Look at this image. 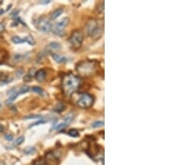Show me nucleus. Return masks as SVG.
I'll return each mask as SVG.
<instances>
[{"mask_svg":"<svg viewBox=\"0 0 187 165\" xmlns=\"http://www.w3.org/2000/svg\"><path fill=\"white\" fill-rule=\"evenodd\" d=\"M80 78L74 74H66L62 80V89L66 96H70L75 93L80 86Z\"/></svg>","mask_w":187,"mask_h":165,"instance_id":"f257e3e1","label":"nucleus"},{"mask_svg":"<svg viewBox=\"0 0 187 165\" xmlns=\"http://www.w3.org/2000/svg\"><path fill=\"white\" fill-rule=\"evenodd\" d=\"M86 32L93 39L100 38L104 32V22L101 19H90L86 24Z\"/></svg>","mask_w":187,"mask_h":165,"instance_id":"f03ea898","label":"nucleus"},{"mask_svg":"<svg viewBox=\"0 0 187 165\" xmlns=\"http://www.w3.org/2000/svg\"><path fill=\"white\" fill-rule=\"evenodd\" d=\"M98 64L95 61H82L77 65V71L82 76H92L96 74Z\"/></svg>","mask_w":187,"mask_h":165,"instance_id":"7ed1b4c3","label":"nucleus"},{"mask_svg":"<svg viewBox=\"0 0 187 165\" xmlns=\"http://www.w3.org/2000/svg\"><path fill=\"white\" fill-rule=\"evenodd\" d=\"M75 103L81 109H88L93 104L94 99L89 93H78V95L75 99Z\"/></svg>","mask_w":187,"mask_h":165,"instance_id":"20e7f679","label":"nucleus"},{"mask_svg":"<svg viewBox=\"0 0 187 165\" xmlns=\"http://www.w3.org/2000/svg\"><path fill=\"white\" fill-rule=\"evenodd\" d=\"M84 35L81 30H75L71 34L68 42L70 44V46L73 49H78L81 48L82 42H83Z\"/></svg>","mask_w":187,"mask_h":165,"instance_id":"39448f33","label":"nucleus"},{"mask_svg":"<svg viewBox=\"0 0 187 165\" xmlns=\"http://www.w3.org/2000/svg\"><path fill=\"white\" fill-rule=\"evenodd\" d=\"M35 26L38 28V30L41 31L42 33H47L50 32L51 28H52V24L49 21V19L45 17H40L39 19H38L35 21Z\"/></svg>","mask_w":187,"mask_h":165,"instance_id":"423d86ee","label":"nucleus"},{"mask_svg":"<svg viewBox=\"0 0 187 165\" xmlns=\"http://www.w3.org/2000/svg\"><path fill=\"white\" fill-rule=\"evenodd\" d=\"M69 23V19L68 18H63L60 21L56 23L54 25L52 26V31L53 33L58 35V36H63L65 33V28Z\"/></svg>","mask_w":187,"mask_h":165,"instance_id":"0eeeda50","label":"nucleus"},{"mask_svg":"<svg viewBox=\"0 0 187 165\" xmlns=\"http://www.w3.org/2000/svg\"><path fill=\"white\" fill-rule=\"evenodd\" d=\"M60 48H61V44H59V43H57V42L50 43L47 45V50L51 52V53H53L54 51H57V50H58Z\"/></svg>","mask_w":187,"mask_h":165,"instance_id":"6e6552de","label":"nucleus"},{"mask_svg":"<svg viewBox=\"0 0 187 165\" xmlns=\"http://www.w3.org/2000/svg\"><path fill=\"white\" fill-rule=\"evenodd\" d=\"M45 78H46V71H45L44 69H40V70H38V71L36 72V74H35V78H36L37 81H38V82H43V81H44Z\"/></svg>","mask_w":187,"mask_h":165,"instance_id":"1a4fd4ad","label":"nucleus"},{"mask_svg":"<svg viewBox=\"0 0 187 165\" xmlns=\"http://www.w3.org/2000/svg\"><path fill=\"white\" fill-rule=\"evenodd\" d=\"M51 55H52V57L53 58V59L55 60L57 63H60V64H61V63H65V62H67V58L62 56V55L57 54H56V53H51Z\"/></svg>","mask_w":187,"mask_h":165,"instance_id":"9d476101","label":"nucleus"},{"mask_svg":"<svg viewBox=\"0 0 187 165\" xmlns=\"http://www.w3.org/2000/svg\"><path fill=\"white\" fill-rule=\"evenodd\" d=\"M36 70H35V68H31L29 71H28V74H26V76L24 77V81L25 82H30L31 80H32V78L33 77H35V74H36Z\"/></svg>","mask_w":187,"mask_h":165,"instance_id":"9b49d317","label":"nucleus"},{"mask_svg":"<svg viewBox=\"0 0 187 165\" xmlns=\"http://www.w3.org/2000/svg\"><path fill=\"white\" fill-rule=\"evenodd\" d=\"M63 9H56L55 11H53L52 13V14H51V19H56L57 18H58L62 13H63Z\"/></svg>","mask_w":187,"mask_h":165,"instance_id":"f8f14e48","label":"nucleus"},{"mask_svg":"<svg viewBox=\"0 0 187 165\" xmlns=\"http://www.w3.org/2000/svg\"><path fill=\"white\" fill-rule=\"evenodd\" d=\"M12 41H13V43L17 44L25 43V40H24V39H22V38H19V37H18V36H13V37L12 38Z\"/></svg>","mask_w":187,"mask_h":165,"instance_id":"ddd939ff","label":"nucleus"},{"mask_svg":"<svg viewBox=\"0 0 187 165\" xmlns=\"http://www.w3.org/2000/svg\"><path fill=\"white\" fill-rule=\"evenodd\" d=\"M72 119H73V115L72 114V113H70V114H68L67 117H65V119H64V121H63V123L66 124L67 126H68L71 123H72Z\"/></svg>","mask_w":187,"mask_h":165,"instance_id":"4468645a","label":"nucleus"},{"mask_svg":"<svg viewBox=\"0 0 187 165\" xmlns=\"http://www.w3.org/2000/svg\"><path fill=\"white\" fill-rule=\"evenodd\" d=\"M103 125H104V122L103 121H94L92 123V127L94 128V129L102 127Z\"/></svg>","mask_w":187,"mask_h":165,"instance_id":"2eb2a0df","label":"nucleus"},{"mask_svg":"<svg viewBox=\"0 0 187 165\" xmlns=\"http://www.w3.org/2000/svg\"><path fill=\"white\" fill-rule=\"evenodd\" d=\"M24 40H25V42H26V43L29 44L30 45H33V44H35L34 38H33L31 35H28V36H27V37L24 38Z\"/></svg>","mask_w":187,"mask_h":165,"instance_id":"dca6fc26","label":"nucleus"},{"mask_svg":"<svg viewBox=\"0 0 187 165\" xmlns=\"http://www.w3.org/2000/svg\"><path fill=\"white\" fill-rule=\"evenodd\" d=\"M32 91L34 92V93H38V94H40V95H43V90L41 88H39V87H38V86H34L32 88Z\"/></svg>","mask_w":187,"mask_h":165,"instance_id":"f3484780","label":"nucleus"},{"mask_svg":"<svg viewBox=\"0 0 187 165\" xmlns=\"http://www.w3.org/2000/svg\"><path fill=\"white\" fill-rule=\"evenodd\" d=\"M67 134H68L69 136H71V137L76 138V137H78V136H79V132L77 131V129H71V130H69V131L67 132Z\"/></svg>","mask_w":187,"mask_h":165,"instance_id":"a211bd4d","label":"nucleus"},{"mask_svg":"<svg viewBox=\"0 0 187 165\" xmlns=\"http://www.w3.org/2000/svg\"><path fill=\"white\" fill-rule=\"evenodd\" d=\"M30 90V88L28 87V86H23L22 88H20V89L18 91V95H20V94H22V93H27V92H28Z\"/></svg>","mask_w":187,"mask_h":165,"instance_id":"6ab92c4d","label":"nucleus"},{"mask_svg":"<svg viewBox=\"0 0 187 165\" xmlns=\"http://www.w3.org/2000/svg\"><path fill=\"white\" fill-rule=\"evenodd\" d=\"M18 96V92H17V93H13V94H12L11 96L9 97V99H8L7 103H8V104H10V103H13V101H14Z\"/></svg>","mask_w":187,"mask_h":165,"instance_id":"aec40b11","label":"nucleus"},{"mask_svg":"<svg viewBox=\"0 0 187 165\" xmlns=\"http://www.w3.org/2000/svg\"><path fill=\"white\" fill-rule=\"evenodd\" d=\"M6 56H7V52L4 49L0 48V62L3 61L5 59Z\"/></svg>","mask_w":187,"mask_h":165,"instance_id":"412c9836","label":"nucleus"},{"mask_svg":"<svg viewBox=\"0 0 187 165\" xmlns=\"http://www.w3.org/2000/svg\"><path fill=\"white\" fill-rule=\"evenodd\" d=\"M34 152H36V149H35V148H33V147H28V148H27L24 150V153L26 154H31L34 153Z\"/></svg>","mask_w":187,"mask_h":165,"instance_id":"4be33fe9","label":"nucleus"},{"mask_svg":"<svg viewBox=\"0 0 187 165\" xmlns=\"http://www.w3.org/2000/svg\"><path fill=\"white\" fill-rule=\"evenodd\" d=\"M23 141H24V137L23 136H20L19 138H18L17 139H16V141H15V145H21L22 143H23Z\"/></svg>","mask_w":187,"mask_h":165,"instance_id":"5701e85b","label":"nucleus"},{"mask_svg":"<svg viewBox=\"0 0 187 165\" xmlns=\"http://www.w3.org/2000/svg\"><path fill=\"white\" fill-rule=\"evenodd\" d=\"M66 127H67L66 124L63 122V123H59L57 126H56V129L57 130H58V131H60V130H62V129H65Z\"/></svg>","mask_w":187,"mask_h":165,"instance_id":"b1692460","label":"nucleus"},{"mask_svg":"<svg viewBox=\"0 0 187 165\" xmlns=\"http://www.w3.org/2000/svg\"><path fill=\"white\" fill-rule=\"evenodd\" d=\"M41 118H42V116L39 115V114H38V115H33V114H31V115H28V116L24 117V119H41Z\"/></svg>","mask_w":187,"mask_h":165,"instance_id":"393cba45","label":"nucleus"},{"mask_svg":"<svg viewBox=\"0 0 187 165\" xmlns=\"http://www.w3.org/2000/svg\"><path fill=\"white\" fill-rule=\"evenodd\" d=\"M47 123V121L46 120H39V121L38 122H35V123H32L30 126H29V128H32V127H33V126H36V125H39V124H43V123Z\"/></svg>","mask_w":187,"mask_h":165,"instance_id":"a878e982","label":"nucleus"},{"mask_svg":"<svg viewBox=\"0 0 187 165\" xmlns=\"http://www.w3.org/2000/svg\"><path fill=\"white\" fill-rule=\"evenodd\" d=\"M63 109H64V106H63L62 103H59V104L56 107L55 109H54V110L57 111V112H62Z\"/></svg>","mask_w":187,"mask_h":165,"instance_id":"bb28decb","label":"nucleus"},{"mask_svg":"<svg viewBox=\"0 0 187 165\" xmlns=\"http://www.w3.org/2000/svg\"><path fill=\"white\" fill-rule=\"evenodd\" d=\"M34 165H47V163L43 160V159H38V160H37L35 163H34Z\"/></svg>","mask_w":187,"mask_h":165,"instance_id":"cd10ccee","label":"nucleus"},{"mask_svg":"<svg viewBox=\"0 0 187 165\" xmlns=\"http://www.w3.org/2000/svg\"><path fill=\"white\" fill-rule=\"evenodd\" d=\"M4 138H5L6 140H8V141H13V136L12 134H9V133L5 134V135H4Z\"/></svg>","mask_w":187,"mask_h":165,"instance_id":"c85d7f7f","label":"nucleus"},{"mask_svg":"<svg viewBox=\"0 0 187 165\" xmlns=\"http://www.w3.org/2000/svg\"><path fill=\"white\" fill-rule=\"evenodd\" d=\"M98 12L101 13H104V2H101V3L98 6Z\"/></svg>","mask_w":187,"mask_h":165,"instance_id":"c756f323","label":"nucleus"},{"mask_svg":"<svg viewBox=\"0 0 187 165\" xmlns=\"http://www.w3.org/2000/svg\"><path fill=\"white\" fill-rule=\"evenodd\" d=\"M5 30V24L3 23L0 22V33L3 32Z\"/></svg>","mask_w":187,"mask_h":165,"instance_id":"7c9ffc66","label":"nucleus"},{"mask_svg":"<svg viewBox=\"0 0 187 165\" xmlns=\"http://www.w3.org/2000/svg\"><path fill=\"white\" fill-rule=\"evenodd\" d=\"M39 3H40L41 4H47V3H50V0H42V1H40Z\"/></svg>","mask_w":187,"mask_h":165,"instance_id":"2f4dec72","label":"nucleus"},{"mask_svg":"<svg viewBox=\"0 0 187 165\" xmlns=\"http://www.w3.org/2000/svg\"><path fill=\"white\" fill-rule=\"evenodd\" d=\"M19 13V11H18V10H15V11L13 12V13H12V16H13V17H15V16H17V13Z\"/></svg>","mask_w":187,"mask_h":165,"instance_id":"473e14b6","label":"nucleus"},{"mask_svg":"<svg viewBox=\"0 0 187 165\" xmlns=\"http://www.w3.org/2000/svg\"><path fill=\"white\" fill-rule=\"evenodd\" d=\"M3 130V127L2 125H0V132H2Z\"/></svg>","mask_w":187,"mask_h":165,"instance_id":"72a5a7b5","label":"nucleus"},{"mask_svg":"<svg viewBox=\"0 0 187 165\" xmlns=\"http://www.w3.org/2000/svg\"><path fill=\"white\" fill-rule=\"evenodd\" d=\"M1 106H2V104H1V103H0V107H1Z\"/></svg>","mask_w":187,"mask_h":165,"instance_id":"f704fd0d","label":"nucleus"}]
</instances>
